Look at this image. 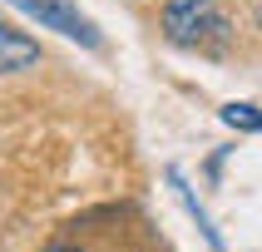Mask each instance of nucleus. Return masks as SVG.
Listing matches in <instances>:
<instances>
[{
	"mask_svg": "<svg viewBox=\"0 0 262 252\" xmlns=\"http://www.w3.org/2000/svg\"><path fill=\"white\" fill-rule=\"evenodd\" d=\"M163 35L178 50L223 55L228 50V15L218 10V0H168L163 5Z\"/></svg>",
	"mask_w": 262,
	"mask_h": 252,
	"instance_id": "nucleus-1",
	"label": "nucleus"
},
{
	"mask_svg": "<svg viewBox=\"0 0 262 252\" xmlns=\"http://www.w3.org/2000/svg\"><path fill=\"white\" fill-rule=\"evenodd\" d=\"M10 5H20V10H25L30 20H40L45 30H59L64 40H79V44H89V50H99V30H94V20H89L74 0H10Z\"/></svg>",
	"mask_w": 262,
	"mask_h": 252,
	"instance_id": "nucleus-2",
	"label": "nucleus"
},
{
	"mask_svg": "<svg viewBox=\"0 0 262 252\" xmlns=\"http://www.w3.org/2000/svg\"><path fill=\"white\" fill-rule=\"evenodd\" d=\"M30 64H40V44L0 20V74H20Z\"/></svg>",
	"mask_w": 262,
	"mask_h": 252,
	"instance_id": "nucleus-3",
	"label": "nucleus"
},
{
	"mask_svg": "<svg viewBox=\"0 0 262 252\" xmlns=\"http://www.w3.org/2000/svg\"><path fill=\"white\" fill-rule=\"evenodd\" d=\"M223 119H228L233 129H262V114H257V104H228V109H223Z\"/></svg>",
	"mask_w": 262,
	"mask_h": 252,
	"instance_id": "nucleus-4",
	"label": "nucleus"
},
{
	"mask_svg": "<svg viewBox=\"0 0 262 252\" xmlns=\"http://www.w3.org/2000/svg\"><path fill=\"white\" fill-rule=\"evenodd\" d=\"M45 252H74V247H45Z\"/></svg>",
	"mask_w": 262,
	"mask_h": 252,
	"instance_id": "nucleus-5",
	"label": "nucleus"
}]
</instances>
